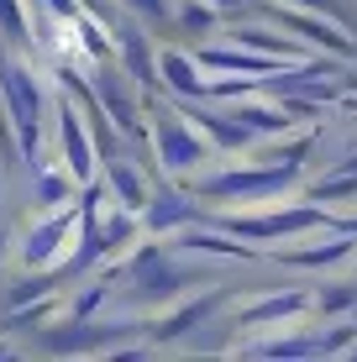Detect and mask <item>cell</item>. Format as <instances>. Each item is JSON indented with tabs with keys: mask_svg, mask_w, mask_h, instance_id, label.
Instances as JSON below:
<instances>
[{
	"mask_svg": "<svg viewBox=\"0 0 357 362\" xmlns=\"http://www.w3.org/2000/svg\"><path fill=\"white\" fill-rule=\"evenodd\" d=\"M0 90H6V105L21 127V147L37 153V84L21 64H0Z\"/></svg>",
	"mask_w": 357,
	"mask_h": 362,
	"instance_id": "6da1fadb",
	"label": "cell"
},
{
	"mask_svg": "<svg viewBox=\"0 0 357 362\" xmlns=\"http://www.w3.org/2000/svg\"><path fill=\"white\" fill-rule=\"evenodd\" d=\"M64 242H74V210H69V205H58L47 221H37V226H32L27 252H21V257H27L32 268H47L58 252H64Z\"/></svg>",
	"mask_w": 357,
	"mask_h": 362,
	"instance_id": "7a4b0ae2",
	"label": "cell"
},
{
	"mask_svg": "<svg viewBox=\"0 0 357 362\" xmlns=\"http://www.w3.org/2000/svg\"><path fill=\"white\" fill-rule=\"evenodd\" d=\"M58 116H64V163H69L74 179L84 184V179L95 173V147H90V136H84V127H79V110H74V105H64Z\"/></svg>",
	"mask_w": 357,
	"mask_h": 362,
	"instance_id": "3957f363",
	"label": "cell"
},
{
	"mask_svg": "<svg viewBox=\"0 0 357 362\" xmlns=\"http://www.w3.org/2000/svg\"><path fill=\"white\" fill-rule=\"evenodd\" d=\"M158 147H163V163L168 168H189L194 158H205V147L194 142V136H184V127L168 110H158Z\"/></svg>",
	"mask_w": 357,
	"mask_h": 362,
	"instance_id": "277c9868",
	"label": "cell"
},
{
	"mask_svg": "<svg viewBox=\"0 0 357 362\" xmlns=\"http://www.w3.org/2000/svg\"><path fill=\"white\" fill-rule=\"evenodd\" d=\"M284 179L289 173H231V179H216V184H205L211 194H274V189H284Z\"/></svg>",
	"mask_w": 357,
	"mask_h": 362,
	"instance_id": "5b68a950",
	"label": "cell"
},
{
	"mask_svg": "<svg viewBox=\"0 0 357 362\" xmlns=\"http://www.w3.org/2000/svg\"><path fill=\"white\" fill-rule=\"evenodd\" d=\"M315 210H294V216H268V221H237V231L242 236H284V231H305V226H315Z\"/></svg>",
	"mask_w": 357,
	"mask_h": 362,
	"instance_id": "8992f818",
	"label": "cell"
},
{
	"mask_svg": "<svg viewBox=\"0 0 357 362\" xmlns=\"http://www.w3.org/2000/svg\"><path fill=\"white\" fill-rule=\"evenodd\" d=\"M110 189H121V205H127V210H142V205H147L142 179H137L127 163H116V158H110Z\"/></svg>",
	"mask_w": 357,
	"mask_h": 362,
	"instance_id": "52a82bcc",
	"label": "cell"
},
{
	"mask_svg": "<svg viewBox=\"0 0 357 362\" xmlns=\"http://www.w3.org/2000/svg\"><path fill=\"white\" fill-rule=\"evenodd\" d=\"M74 173H42V189H37V199H42V210H58V205H69V194H74Z\"/></svg>",
	"mask_w": 357,
	"mask_h": 362,
	"instance_id": "ba28073f",
	"label": "cell"
},
{
	"mask_svg": "<svg viewBox=\"0 0 357 362\" xmlns=\"http://www.w3.org/2000/svg\"><path fill=\"white\" fill-rule=\"evenodd\" d=\"M158 64H163V74H168V79L179 84L184 95H200V90H205V84L194 79V69H189V58H184V53H163V58H158Z\"/></svg>",
	"mask_w": 357,
	"mask_h": 362,
	"instance_id": "9c48e42d",
	"label": "cell"
},
{
	"mask_svg": "<svg viewBox=\"0 0 357 362\" xmlns=\"http://www.w3.org/2000/svg\"><path fill=\"white\" fill-rule=\"evenodd\" d=\"M300 305H305L300 294H289V299H268V305L247 310V315H242V320H279V315H294V310H300Z\"/></svg>",
	"mask_w": 357,
	"mask_h": 362,
	"instance_id": "30bf717a",
	"label": "cell"
},
{
	"mask_svg": "<svg viewBox=\"0 0 357 362\" xmlns=\"http://www.w3.org/2000/svg\"><path fill=\"white\" fill-rule=\"evenodd\" d=\"M0 27H6V37H27V16H21V0H0Z\"/></svg>",
	"mask_w": 357,
	"mask_h": 362,
	"instance_id": "8fae6325",
	"label": "cell"
},
{
	"mask_svg": "<svg viewBox=\"0 0 357 362\" xmlns=\"http://www.w3.org/2000/svg\"><path fill=\"white\" fill-rule=\"evenodd\" d=\"M242 42H252V47H268V53H279V58H294V42H279V37H268L263 27H252V32H237Z\"/></svg>",
	"mask_w": 357,
	"mask_h": 362,
	"instance_id": "7c38bea8",
	"label": "cell"
},
{
	"mask_svg": "<svg viewBox=\"0 0 357 362\" xmlns=\"http://www.w3.org/2000/svg\"><path fill=\"white\" fill-rule=\"evenodd\" d=\"M221 69H268V58H247V53H205Z\"/></svg>",
	"mask_w": 357,
	"mask_h": 362,
	"instance_id": "4fadbf2b",
	"label": "cell"
},
{
	"mask_svg": "<svg viewBox=\"0 0 357 362\" xmlns=\"http://www.w3.org/2000/svg\"><path fill=\"white\" fill-rule=\"evenodd\" d=\"M184 216H189V210H184L174 194H168V205H153V226H174V221H184Z\"/></svg>",
	"mask_w": 357,
	"mask_h": 362,
	"instance_id": "5bb4252c",
	"label": "cell"
},
{
	"mask_svg": "<svg viewBox=\"0 0 357 362\" xmlns=\"http://www.w3.org/2000/svg\"><path fill=\"white\" fill-rule=\"evenodd\" d=\"M127 6H131V11H142L147 21H163V16H168V0H127Z\"/></svg>",
	"mask_w": 357,
	"mask_h": 362,
	"instance_id": "9a60e30c",
	"label": "cell"
},
{
	"mask_svg": "<svg viewBox=\"0 0 357 362\" xmlns=\"http://www.w3.org/2000/svg\"><path fill=\"white\" fill-rule=\"evenodd\" d=\"M184 21H189V27H211V11L205 6H184Z\"/></svg>",
	"mask_w": 357,
	"mask_h": 362,
	"instance_id": "2e32d148",
	"label": "cell"
},
{
	"mask_svg": "<svg viewBox=\"0 0 357 362\" xmlns=\"http://www.w3.org/2000/svg\"><path fill=\"white\" fill-rule=\"evenodd\" d=\"M300 6H310V11H331V0H300Z\"/></svg>",
	"mask_w": 357,
	"mask_h": 362,
	"instance_id": "e0dca14e",
	"label": "cell"
},
{
	"mask_svg": "<svg viewBox=\"0 0 357 362\" xmlns=\"http://www.w3.org/2000/svg\"><path fill=\"white\" fill-rule=\"evenodd\" d=\"M216 6H242V0H216Z\"/></svg>",
	"mask_w": 357,
	"mask_h": 362,
	"instance_id": "ac0fdd59",
	"label": "cell"
},
{
	"mask_svg": "<svg viewBox=\"0 0 357 362\" xmlns=\"http://www.w3.org/2000/svg\"><path fill=\"white\" fill-rule=\"evenodd\" d=\"M0 242H6V236H0Z\"/></svg>",
	"mask_w": 357,
	"mask_h": 362,
	"instance_id": "d6986e66",
	"label": "cell"
}]
</instances>
